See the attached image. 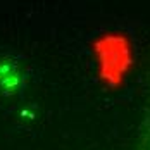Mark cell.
Wrapping results in <instances>:
<instances>
[{
	"label": "cell",
	"mask_w": 150,
	"mask_h": 150,
	"mask_svg": "<svg viewBox=\"0 0 150 150\" xmlns=\"http://www.w3.org/2000/svg\"><path fill=\"white\" fill-rule=\"evenodd\" d=\"M97 78L107 88H119L124 85L135 64V52L126 33L109 31L98 35L91 43Z\"/></svg>",
	"instance_id": "obj_1"
}]
</instances>
